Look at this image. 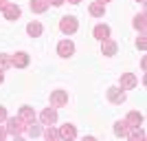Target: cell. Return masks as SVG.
Returning a JSON list of instances; mask_svg holds the SVG:
<instances>
[{
    "mask_svg": "<svg viewBox=\"0 0 147 141\" xmlns=\"http://www.w3.org/2000/svg\"><path fill=\"white\" fill-rule=\"evenodd\" d=\"M26 130V123L20 119V117H9L7 119V135L13 137V139H22V135H24Z\"/></svg>",
    "mask_w": 147,
    "mask_h": 141,
    "instance_id": "cell-1",
    "label": "cell"
},
{
    "mask_svg": "<svg viewBox=\"0 0 147 141\" xmlns=\"http://www.w3.org/2000/svg\"><path fill=\"white\" fill-rule=\"evenodd\" d=\"M77 27H79V22H77V18L75 16H66V18H61V22H59V29H61V33H75L77 31Z\"/></svg>",
    "mask_w": 147,
    "mask_h": 141,
    "instance_id": "cell-2",
    "label": "cell"
},
{
    "mask_svg": "<svg viewBox=\"0 0 147 141\" xmlns=\"http://www.w3.org/2000/svg\"><path fill=\"white\" fill-rule=\"evenodd\" d=\"M75 53V44L70 42V40H61L59 44H57V55L59 57H70Z\"/></svg>",
    "mask_w": 147,
    "mask_h": 141,
    "instance_id": "cell-3",
    "label": "cell"
},
{
    "mask_svg": "<svg viewBox=\"0 0 147 141\" xmlns=\"http://www.w3.org/2000/svg\"><path fill=\"white\" fill-rule=\"evenodd\" d=\"M108 99H110L112 104H123L125 101V93L119 86H112V88H108Z\"/></svg>",
    "mask_w": 147,
    "mask_h": 141,
    "instance_id": "cell-4",
    "label": "cell"
},
{
    "mask_svg": "<svg viewBox=\"0 0 147 141\" xmlns=\"http://www.w3.org/2000/svg\"><path fill=\"white\" fill-rule=\"evenodd\" d=\"M117 42H114V40H110V37H105V40H101V53H103V55H117Z\"/></svg>",
    "mask_w": 147,
    "mask_h": 141,
    "instance_id": "cell-5",
    "label": "cell"
},
{
    "mask_svg": "<svg viewBox=\"0 0 147 141\" xmlns=\"http://www.w3.org/2000/svg\"><path fill=\"white\" fill-rule=\"evenodd\" d=\"M136 84H138V80H136V75H134V73H125V75H121V91H132Z\"/></svg>",
    "mask_w": 147,
    "mask_h": 141,
    "instance_id": "cell-6",
    "label": "cell"
},
{
    "mask_svg": "<svg viewBox=\"0 0 147 141\" xmlns=\"http://www.w3.org/2000/svg\"><path fill=\"white\" fill-rule=\"evenodd\" d=\"M40 119H42L44 126H53V123L57 121V110L55 108H44L42 115H40Z\"/></svg>",
    "mask_w": 147,
    "mask_h": 141,
    "instance_id": "cell-7",
    "label": "cell"
},
{
    "mask_svg": "<svg viewBox=\"0 0 147 141\" xmlns=\"http://www.w3.org/2000/svg\"><path fill=\"white\" fill-rule=\"evenodd\" d=\"M51 104H53V106H64V104H68V93H66V91H55V93H51Z\"/></svg>",
    "mask_w": 147,
    "mask_h": 141,
    "instance_id": "cell-8",
    "label": "cell"
},
{
    "mask_svg": "<svg viewBox=\"0 0 147 141\" xmlns=\"http://www.w3.org/2000/svg\"><path fill=\"white\" fill-rule=\"evenodd\" d=\"M26 64H29V55H26L24 51H20V53H16V55H11V66L24 68Z\"/></svg>",
    "mask_w": 147,
    "mask_h": 141,
    "instance_id": "cell-9",
    "label": "cell"
},
{
    "mask_svg": "<svg viewBox=\"0 0 147 141\" xmlns=\"http://www.w3.org/2000/svg\"><path fill=\"white\" fill-rule=\"evenodd\" d=\"M20 119L24 123H33L35 121V110H33L31 106H22V108H20Z\"/></svg>",
    "mask_w": 147,
    "mask_h": 141,
    "instance_id": "cell-10",
    "label": "cell"
},
{
    "mask_svg": "<svg viewBox=\"0 0 147 141\" xmlns=\"http://www.w3.org/2000/svg\"><path fill=\"white\" fill-rule=\"evenodd\" d=\"M125 121H127L129 128H134V126H141V123H143V115H141L138 110H129V112H127V117H125Z\"/></svg>",
    "mask_w": 147,
    "mask_h": 141,
    "instance_id": "cell-11",
    "label": "cell"
},
{
    "mask_svg": "<svg viewBox=\"0 0 147 141\" xmlns=\"http://www.w3.org/2000/svg\"><path fill=\"white\" fill-rule=\"evenodd\" d=\"M2 11H5V18H7V20H18V18H20V13H22L18 5H7Z\"/></svg>",
    "mask_w": 147,
    "mask_h": 141,
    "instance_id": "cell-12",
    "label": "cell"
},
{
    "mask_svg": "<svg viewBox=\"0 0 147 141\" xmlns=\"http://www.w3.org/2000/svg\"><path fill=\"white\" fill-rule=\"evenodd\" d=\"M92 33H94L97 40H105V37H110V27H108V25H97Z\"/></svg>",
    "mask_w": 147,
    "mask_h": 141,
    "instance_id": "cell-13",
    "label": "cell"
},
{
    "mask_svg": "<svg viewBox=\"0 0 147 141\" xmlns=\"http://www.w3.org/2000/svg\"><path fill=\"white\" fill-rule=\"evenodd\" d=\"M127 130H129L127 121H117V123H114V135L121 137V139H125V137H127Z\"/></svg>",
    "mask_w": 147,
    "mask_h": 141,
    "instance_id": "cell-14",
    "label": "cell"
},
{
    "mask_svg": "<svg viewBox=\"0 0 147 141\" xmlns=\"http://www.w3.org/2000/svg\"><path fill=\"white\" fill-rule=\"evenodd\" d=\"M61 139H75L77 137V130H75L73 123H66V126H61Z\"/></svg>",
    "mask_w": 147,
    "mask_h": 141,
    "instance_id": "cell-15",
    "label": "cell"
},
{
    "mask_svg": "<svg viewBox=\"0 0 147 141\" xmlns=\"http://www.w3.org/2000/svg\"><path fill=\"white\" fill-rule=\"evenodd\" d=\"M88 11H90V16H94V18H101L105 13V5H101V2H92L90 7H88Z\"/></svg>",
    "mask_w": 147,
    "mask_h": 141,
    "instance_id": "cell-16",
    "label": "cell"
},
{
    "mask_svg": "<svg viewBox=\"0 0 147 141\" xmlns=\"http://www.w3.org/2000/svg\"><path fill=\"white\" fill-rule=\"evenodd\" d=\"M31 9L35 13H44L49 9V0H31Z\"/></svg>",
    "mask_w": 147,
    "mask_h": 141,
    "instance_id": "cell-17",
    "label": "cell"
},
{
    "mask_svg": "<svg viewBox=\"0 0 147 141\" xmlns=\"http://www.w3.org/2000/svg\"><path fill=\"white\" fill-rule=\"evenodd\" d=\"M127 137H129L132 141H143V139H145V132L141 130V126H134V128L127 130Z\"/></svg>",
    "mask_w": 147,
    "mask_h": 141,
    "instance_id": "cell-18",
    "label": "cell"
},
{
    "mask_svg": "<svg viewBox=\"0 0 147 141\" xmlns=\"http://www.w3.org/2000/svg\"><path fill=\"white\" fill-rule=\"evenodd\" d=\"M26 33H29L31 37H40L42 35V25H40V22H31V25L26 27Z\"/></svg>",
    "mask_w": 147,
    "mask_h": 141,
    "instance_id": "cell-19",
    "label": "cell"
},
{
    "mask_svg": "<svg viewBox=\"0 0 147 141\" xmlns=\"http://www.w3.org/2000/svg\"><path fill=\"white\" fill-rule=\"evenodd\" d=\"M44 137H46V139H61V132H59V130H57V128H53V126H46V132H44Z\"/></svg>",
    "mask_w": 147,
    "mask_h": 141,
    "instance_id": "cell-20",
    "label": "cell"
},
{
    "mask_svg": "<svg viewBox=\"0 0 147 141\" xmlns=\"http://www.w3.org/2000/svg\"><path fill=\"white\" fill-rule=\"evenodd\" d=\"M26 135H29L31 139H37V137H40V128L35 126V121H33V123H26Z\"/></svg>",
    "mask_w": 147,
    "mask_h": 141,
    "instance_id": "cell-21",
    "label": "cell"
},
{
    "mask_svg": "<svg viewBox=\"0 0 147 141\" xmlns=\"http://www.w3.org/2000/svg\"><path fill=\"white\" fill-rule=\"evenodd\" d=\"M9 66H11V55H7V53H0V71H7Z\"/></svg>",
    "mask_w": 147,
    "mask_h": 141,
    "instance_id": "cell-22",
    "label": "cell"
},
{
    "mask_svg": "<svg viewBox=\"0 0 147 141\" xmlns=\"http://www.w3.org/2000/svg\"><path fill=\"white\" fill-rule=\"evenodd\" d=\"M134 27H136V29H141V31H145V27H147L145 13H141V16H136V18H134Z\"/></svg>",
    "mask_w": 147,
    "mask_h": 141,
    "instance_id": "cell-23",
    "label": "cell"
},
{
    "mask_svg": "<svg viewBox=\"0 0 147 141\" xmlns=\"http://www.w3.org/2000/svg\"><path fill=\"white\" fill-rule=\"evenodd\" d=\"M136 46H138L141 51H145V49H147V40H145V35H141L138 40H136Z\"/></svg>",
    "mask_w": 147,
    "mask_h": 141,
    "instance_id": "cell-24",
    "label": "cell"
},
{
    "mask_svg": "<svg viewBox=\"0 0 147 141\" xmlns=\"http://www.w3.org/2000/svg\"><path fill=\"white\" fill-rule=\"evenodd\" d=\"M2 121H7V108L5 106H0V123Z\"/></svg>",
    "mask_w": 147,
    "mask_h": 141,
    "instance_id": "cell-25",
    "label": "cell"
},
{
    "mask_svg": "<svg viewBox=\"0 0 147 141\" xmlns=\"http://www.w3.org/2000/svg\"><path fill=\"white\" fill-rule=\"evenodd\" d=\"M7 137H9V135H7V128H5V126H0V139H7Z\"/></svg>",
    "mask_w": 147,
    "mask_h": 141,
    "instance_id": "cell-26",
    "label": "cell"
},
{
    "mask_svg": "<svg viewBox=\"0 0 147 141\" xmlns=\"http://www.w3.org/2000/svg\"><path fill=\"white\" fill-rule=\"evenodd\" d=\"M49 2H53V5H55V7H59V5H64L66 0H49Z\"/></svg>",
    "mask_w": 147,
    "mask_h": 141,
    "instance_id": "cell-27",
    "label": "cell"
},
{
    "mask_svg": "<svg viewBox=\"0 0 147 141\" xmlns=\"http://www.w3.org/2000/svg\"><path fill=\"white\" fill-rule=\"evenodd\" d=\"M7 5H9V2H7V0H0V9H5Z\"/></svg>",
    "mask_w": 147,
    "mask_h": 141,
    "instance_id": "cell-28",
    "label": "cell"
},
{
    "mask_svg": "<svg viewBox=\"0 0 147 141\" xmlns=\"http://www.w3.org/2000/svg\"><path fill=\"white\" fill-rule=\"evenodd\" d=\"M68 2H70V5H79L81 0H68Z\"/></svg>",
    "mask_w": 147,
    "mask_h": 141,
    "instance_id": "cell-29",
    "label": "cell"
},
{
    "mask_svg": "<svg viewBox=\"0 0 147 141\" xmlns=\"http://www.w3.org/2000/svg\"><path fill=\"white\" fill-rule=\"evenodd\" d=\"M2 80H5V75H2V71H0V84H2Z\"/></svg>",
    "mask_w": 147,
    "mask_h": 141,
    "instance_id": "cell-30",
    "label": "cell"
},
{
    "mask_svg": "<svg viewBox=\"0 0 147 141\" xmlns=\"http://www.w3.org/2000/svg\"><path fill=\"white\" fill-rule=\"evenodd\" d=\"M99 2H101V5H105V2H110V0H99Z\"/></svg>",
    "mask_w": 147,
    "mask_h": 141,
    "instance_id": "cell-31",
    "label": "cell"
},
{
    "mask_svg": "<svg viewBox=\"0 0 147 141\" xmlns=\"http://www.w3.org/2000/svg\"><path fill=\"white\" fill-rule=\"evenodd\" d=\"M138 2H145V0H138Z\"/></svg>",
    "mask_w": 147,
    "mask_h": 141,
    "instance_id": "cell-32",
    "label": "cell"
}]
</instances>
